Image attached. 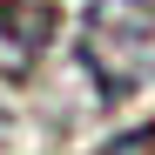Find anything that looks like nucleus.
<instances>
[{"instance_id":"7ed1b4c3","label":"nucleus","mask_w":155,"mask_h":155,"mask_svg":"<svg viewBox=\"0 0 155 155\" xmlns=\"http://www.w3.org/2000/svg\"><path fill=\"white\" fill-rule=\"evenodd\" d=\"M94 155H155V128H128V135H115L108 148H94Z\"/></svg>"},{"instance_id":"f257e3e1","label":"nucleus","mask_w":155,"mask_h":155,"mask_svg":"<svg viewBox=\"0 0 155 155\" xmlns=\"http://www.w3.org/2000/svg\"><path fill=\"white\" fill-rule=\"evenodd\" d=\"M74 54L108 101L155 88V0H94L74 27Z\"/></svg>"},{"instance_id":"f03ea898","label":"nucleus","mask_w":155,"mask_h":155,"mask_svg":"<svg viewBox=\"0 0 155 155\" xmlns=\"http://www.w3.org/2000/svg\"><path fill=\"white\" fill-rule=\"evenodd\" d=\"M47 34H54V7H41V0H0V68L7 74L34 68Z\"/></svg>"}]
</instances>
